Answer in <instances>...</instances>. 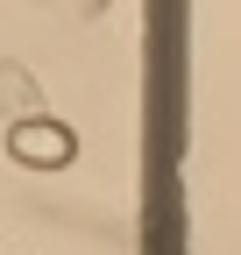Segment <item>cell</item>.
<instances>
[{
	"instance_id": "1",
	"label": "cell",
	"mask_w": 241,
	"mask_h": 255,
	"mask_svg": "<svg viewBox=\"0 0 241 255\" xmlns=\"http://www.w3.org/2000/svg\"><path fill=\"white\" fill-rule=\"evenodd\" d=\"M14 156H21V163H64V156H71V135L50 121V135H14Z\"/></svg>"
}]
</instances>
